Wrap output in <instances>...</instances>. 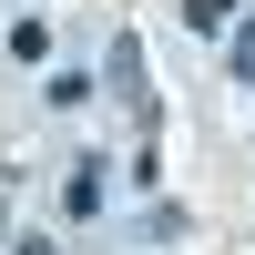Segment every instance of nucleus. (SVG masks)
<instances>
[{
  "instance_id": "1",
  "label": "nucleus",
  "mask_w": 255,
  "mask_h": 255,
  "mask_svg": "<svg viewBox=\"0 0 255 255\" xmlns=\"http://www.w3.org/2000/svg\"><path fill=\"white\" fill-rule=\"evenodd\" d=\"M102 194H113V184H102V163H72V184H61V215H72V225H92V215H102Z\"/></svg>"
},
{
  "instance_id": "2",
  "label": "nucleus",
  "mask_w": 255,
  "mask_h": 255,
  "mask_svg": "<svg viewBox=\"0 0 255 255\" xmlns=\"http://www.w3.org/2000/svg\"><path fill=\"white\" fill-rule=\"evenodd\" d=\"M225 10L235 0H184V31H225Z\"/></svg>"
},
{
  "instance_id": "3",
  "label": "nucleus",
  "mask_w": 255,
  "mask_h": 255,
  "mask_svg": "<svg viewBox=\"0 0 255 255\" xmlns=\"http://www.w3.org/2000/svg\"><path fill=\"white\" fill-rule=\"evenodd\" d=\"M235 82H255V20L235 31Z\"/></svg>"
}]
</instances>
